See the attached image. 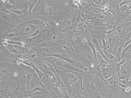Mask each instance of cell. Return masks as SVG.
<instances>
[{"label":"cell","instance_id":"obj_34","mask_svg":"<svg viewBox=\"0 0 131 98\" xmlns=\"http://www.w3.org/2000/svg\"><path fill=\"white\" fill-rule=\"evenodd\" d=\"M92 15L95 16H96L97 18L103 20H106L107 21V20L108 19L107 16L102 13H98L97 14Z\"/></svg>","mask_w":131,"mask_h":98},{"label":"cell","instance_id":"obj_18","mask_svg":"<svg viewBox=\"0 0 131 98\" xmlns=\"http://www.w3.org/2000/svg\"><path fill=\"white\" fill-rule=\"evenodd\" d=\"M87 4L88 5L87 6L82 7L80 10H81L85 14L91 15L101 13L99 7H95L93 6L90 2V0H89Z\"/></svg>","mask_w":131,"mask_h":98},{"label":"cell","instance_id":"obj_21","mask_svg":"<svg viewBox=\"0 0 131 98\" xmlns=\"http://www.w3.org/2000/svg\"><path fill=\"white\" fill-rule=\"evenodd\" d=\"M116 77L120 80H126L130 84L131 83V74L129 73L123 66H121Z\"/></svg>","mask_w":131,"mask_h":98},{"label":"cell","instance_id":"obj_22","mask_svg":"<svg viewBox=\"0 0 131 98\" xmlns=\"http://www.w3.org/2000/svg\"><path fill=\"white\" fill-rule=\"evenodd\" d=\"M21 62L24 65H28L32 67L37 72L38 74L40 79H41L42 76L44 75V74L39 70L38 68V66L35 63L29 62L27 61H24L21 60Z\"/></svg>","mask_w":131,"mask_h":98},{"label":"cell","instance_id":"obj_41","mask_svg":"<svg viewBox=\"0 0 131 98\" xmlns=\"http://www.w3.org/2000/svg\"><path fill=\"white\" fill-rule=\"evenodd\" d=\"M10 10L12 11L14 13H15L16 14H21V12H20V11H18L13 10Z\"/></svg>","mask_w":131,"mask_h":98},{"label":"cell","instance_id":"obj_13","mask_svg":"<svg viewBox=\"0 0 131 98\" xmlns=\"http://www.w3.org/2000/svg\"><path fill=\"white\" fill-rule=\"evenodd\" d=\"M114 29L108 36V45L107 51L109 52H111L113 49L119 44L121 40V37L114 34Z\"/></svg>","mask_w":131,"mask_h":98},{"label":"cell","instance_id":"obj_7","mask_svg":"<svg viewBox=\"0 0 131 98\" xmlns=\"http://www.w3.org/2000/svg\"><path fill=\"white\" fill-rule=\"evenodd\" d=\"M48 61L54 68L61 70H69L78 71L81 73L83 72V70H80L75 68L68 62L61 59L53 56H50L47 59H45Z\"/></svg>","mask_w":131,"mask_h":98},{"label":"cell","instance_id":"obj_42","mask_svg":"<svg viewBox=\"0 0 131 98\" xmlns=\"http://www.w3.org/2000/svg\"><path fill=\"white\" fill-rule=\"evenodd\" d=\"M37 98H46V96H44L43 95H40L39 93L38 94Z\"/></svg>","mask_w":131,"mask_h":98},{"label":"cell","instance_id":"obj_29","mask_svg":"<svg viewBox=\"0 0 131 98\" xmlns=\"http://www.w3.org/2000/svg\"><path fill=\"white\" fill-rule=\"evenodd\" d=\"M42 78V80H41L40 81L43 82L45 83V86L49 91L50 89L53 88V84L50 80L47 77H43Z\"/></svg>","mask_w":131,"mask_h":98},{"label":"cell","instance_id":"obj_8","mask_svg":"<svg viewBox=\"0 0 131 98\" xmlns=\"http://www.w3.org/2000/svg\"><path fill=\"white\" fill-rule=\"evenodd\" d=\"M96 55L97 63L100 68L102 77L104 79H106L112 76L114 70L112 66L103 59L100 53L97 50Z\"/></svg>","mask_w":131,"mask_h":98},{"label":"cell","instance_id":"obj_23","mask_svg":"<svg viewBox=\"0 0 131 98\" xmlns=\"http://www.w3.org/2000/svg\"><path fill=\"white\" fill-rule=\"evenodd\" d=\"M102 51L105 53V56L110 62L111 65L112 63L115 62L116 60V53L115 51L113 50L110 52L105 51L102 50Z\"/></svg>","mask_w":131,"mask_h":98},{"label":"cell","instance_id":"obj_30","mask_svg":"<svg viewBox=\"0 0 131 98\" xmlns=\"http://www.w3.org/2000/svg\"><path fill=\"white\" fill-rule=\"evenodd\" d=\"M123 98H131V83L125 88Z\"/></svg>","mask_w":131,"mask_h":98},{"label":"cell","instance_id":"obj_44","mask_svg":"<svg viewBox=\"0 0 131 98\" xmlns=\"http://www.w3.org/2000/svg\"><path fill=\"white\" fill-rule=\"evenodd\" d=\"M3 95H4V94H1V95H0V98H6V97L4 98V97Z\"/></svg>","mask_w":131,"mask_h":98},{"label":"cell","instance_id":"obj_19","mask_svg":"<svg viewBox=\"0 0 131 98\" xmlns=\"http://www.w3.org/2000/svg\"><path fill=\"white\" fill-rule=\"evenodd\" d=\"M131 38V20L125 23L121 36V40Z\"/></svg>","mask_w":131,"mask_h":98},{"label":"cell","instance_id":"obj_28","mask_svg":"<svg viewBox=\"0 0 131 98\" xmlns=\"http://www.w3.org/2000/svg\"><path fill=\"white\" fill-rule=\"evenodd\" d=\"M25 75L24 76L25 85V86L26 89H29V85L31 79L33 76L34 75H32V74L30 72H25Z\"/></svg>","mask_w":131,"mask_h":98},{"label":"cell","instance_id":"obj_9","mask_svg":"<svg viewBox=\"0 0 131 98\" xmlns=\"http://www.w3.org/2000/svg\"><path fill=\"white\" fill-rule=\"evenodd\" d=\"M77 6H76L74 7L71 5L72 9L71 12L67 15L62 24L59 28L61 32L63 33L65 32L70 29L71 27L74 23L77 14L78 12L77 10Z\"/></svg>","mask_w":131,"mask_h":98},{"label":"cell","instance_id":"obj_31","mask_svg":"<svg viewBox=\"0 0 131 98\" xmlns=\"http://www.w3.org/2000/svg\"><path fill=\"white\" fill-rule=\"evenodd\" d=\"M123 65L128 72L131 74V59L126 60Z\"/></svg>","mask_w":131,"mask_h":98},{"label":"cell","instance_id":"obj_20","mask_svg":"<svg viewBox=\"0 0 131 98\" xmlns=\"http://www.w3.org/2000/svg\"><path fill=\"white\" fill-rule=\"evenodd\" d=\"M129 40L128 39L124 40H121L118 45L113 49V50L115 51L116 53V60L115 63H118L121 60V55L123 47L124 44Z\"/></svg>","mask_w":131,"mask_h":98},{"label":"cell","instance_id":"obj_38","mask_svg":"<svg viewBox=\"0 0 131 98\" xmlns=\"http://www.w3.org/2000/svg\"><path fill=\"white\" fill-rule=\"evenodd\" d=\"M123 58L126 60L128 59H131V49L125 55Z\"/></svg>","mask_w":131,"mask_h":98},{"label":"cell","instance_id":"obj_36","mask_svg":"<svg viewBox=\"0 0 131 98\" xmlns=\"http://www.w3.org/2000/svg\"><path fill=\"white\" fill-rule=\"evenodd\" d=\"M81 1L80 0H73L72 1V2L76 6H79L80 10L81 9L82 7L81 5Z\"/></svg>","mask_w":131,"mask_h":98},{"label":"cell","instance_id":"obj_4","mask_svg":"<svg viewBox=\"0 0 131 98\" xmlns=\"http://www.w3.org/2000/svg\"><path fill=\"white\" fill-rule=\"evenodd\" d=\"M54 69L67 90L68 93L70 97V93L74 87L80 81L82 80L81 75L76 71Z\"/></svg>","mask_w":131,"mask_h":98},{"label":"cell","instance_id":"obj_39","mask_svg":"<svg viewBox=\"0 0 131 98\" xmlns=\"http://www.w3.org/2000/svg\"><path fill=\"white\" fill-rule=\"evenodd\" d=\"M131 20V14L129 16H128L123 21L120 23H125L128 22Z\"/></svg>","mask_w":131,"mask_h":98},{"label":"cell","instance_id":"obj_2","mask_svg":"<svg viewBox=\"0 0 131 98\" xmlns=\"http://www.w3.org/2000/svg\"><path fill=\"white\" fill-rule=\"evenodd\" d=\"M75 48V54L77 58L82 59L83 65L89 70V73L95 77L101 74L100 66L94 58L91 47L82 41Z\"/></svg>","mask_w":131,"mask_h":98},{"label":"cell","instance_id":"obj_33","mask_svg":"<svg viewBox=\"0 0 131 98\" xmlns=\"http://www.w3.org/2000/svg\"><path fill=\"white\" fill-rule=\"evenodd\" d=\"M131 9V5L127 6L126 4L123 5L119 7L120 12L122 14L126 11L127 14H128Z\"/></svg>","mask_w":131,"mask_h":98},{"label":"cell","instance_id":"obj_26","mask_svg":"<svg viewBox=\"0 0 131 98\" xmlns=\"http://www.w3.org/2000/svg\"><path fill=\"white\" fill-rule=\"evenodd\" d=\"M92 5L95 7H102L108 3L109 0H90Z\"/></svg>","mask_w":131,"mask_h":98},{"label":"cell","instance_id":"obj_6","mask_svg":"<svg viewBox=\"0 0 131 98\" xmlns=\"http://www.w3.org/2000/svg\"><path fill=\"white\" fill-rule=\"evenodd\" d=\"M73 34L69 35L65 40L60 39L59 41L60 45L57 47H54L56 49L57 53L59 54L68 55L70 54L77 57L75 54V51L73 48L72 43V37Z\"/></svg>","mask_w":131,"mask_h":98},{"label":"cell","instance_id":"obj_14","mask_svg":"<svg viewBox=\"0 0 131 98\" xmlns=\"http://www.w3.org/2000/svg\"><path fill=\"white\" fill-rule=\"evenodd\" d=\"M98 42L100 48H102L104 51H107V47L108 45V36L104 32L100 30L98 36Z\"/></svg>","mask_w":131,"mask_h":98},{"label":"cell","instance_id":"obj_3","mask_svg":"<svg viewBox=\"0 0 131 98\" xmlns=\"http://www.w3.org/2000/svg\"><path fill=\"white\" fill-rule=\"evenodd\" d=\"M122 0H109L108 3L101 8L102 13L107 17V21L112 24H115L116 22L120 23L128 16L125 15L120 12L119 5Z\"/></svg>","mask_w":131,"mask_h":98},{"label":"cell","instance_id":"obj_10","mask_svg":"<svg viewBox=\"0 0 131 98\" xmlns=\"http://www.w3.org/2000/svg\"><path fill=\"white\" fill-rule=\"evenodd\" d=\"M0 73L1 79L8 80L12 79L15 80L16 82L17 81L18 77L20 75L25 74V72L21 74H18L14 72L8 67L4 65L1 62H0Z\"/></svg>","mask_w":131,"mask_h":98},{"label":"cell","instance_id":"obj_47","mask_svg":"<svg viewBox=\"0 0 131 98\" xmlns=\"http://www.w3.org/2000/svg\"><path fill=\"white\" fill-rule=\"evenodd\" d=\"M113 98H115L113 96Z\"/></svg>","mask_w":131,"mask_h":98},{"label":"cell","instance_id":"obj_32","mask_svg":"<svg viewBox=\"0 0 131 98\" xmlns=\"http://www.w3.org/2000/svg\"><path fill=\"white\" fill-rule=\"evenodd\" d=\"M131 49V43L128 44L125 48L122 49L121 55V60L123 59L125 55Z\"/></svg>","mask_w":131,"mask_h":98},{"label":"cell","instance_id":"obj_25","mask_svg":"<svg viewBox=\"0 0 131 98\" xmlns=\"http://www.w3.org/2000/svg\"><path fill=\"white\" fill-rule=\"evenodd\" d=\"M83 38V37L82 35L81 36H77L73 34L72 39L73 47H78L82 42Z\"/></svg>","mask_w":131,"mask_h":98},{"label":"cell","instance_id":"obj_27","mask_svg":"<svg viewBox=\"0 0 131 98\" xmlns=\"http://www.w3.org/2000/svg\"><path fill=\"white\" fill-rule=\"evenodd\" d=\"M104 81L110 85L112 86L117 85V82L115 75V73L114 70L112 76L109 78L105 79H102Z\"/></svg>","mask_w":131,"mask_h":98},{"label":"cell","instance_id":"obj_24","mask_svg":"<svg viewBox=\"0 0 131 98\" xmlns=\"http://www.w3.org/2000/svg\"><path fill=\"white\" fill-rule=\"evenodd\" d=\"M125 24V23H120L118 22H116L115 25L112 28L114 30V33L115 35L121 37Z\"/></svg>","mask_w":131,"mask_h":98},{"label":"cell","instance_id":"obj_11","mask_svg":"<svg viewBox=\"0 0 131 98\" xmlns=\"http://www.w3.org/2000/svg\"><path fill=\"white\" fill-rule=\"evenodd\" d=\"M17 86L15 90L12 93L8 92V96L10 98H23L24 97L29 96L26 92V89L24 85L21 87L18 81L16 82Z\"/></svg>","mask_w":131,"mask_h":98},{"label":"cell","instance_id":"obj_1","mask_svg":"<svg viewBox=\"0 0 131 98\" xmlns=\"http://www.w3.org/2000/svg\"><path fill=\"white\" fill-rule=\"evenodd\" d=\"M83 80L82 98H111L112 94L107 85L98 76L87 75Z\"/></svg>","mask_w":131,"mask_h":98},{"label":"cell","instance_id":"obj_16","mask_svg":"<svg viewBox=\"0 0 131 98\" xmlns=\"http://www.w3.org/2000/svg\"><path fill=\"white\" fill-rule=\"evenodd\" d=\"M89 32L90 40L91 42L96 50L101 55L103 54L102 50L100 48L98 40V36L99 33V31H91L90 29H87Z\"/></svg>","mask_w":131,"mask_h":98},{"label":"cell","instance_id":"obj_15","mask_svg":"<svg viewBox=\"0 0 131 98\" xmlns=\"http://www.w3.org/2000/svg\"><path fill=\"white\" fill-rule=\"evenodd\" d=\"M105 83L107 86L110 92L115 98H123V94L125 92L124 89L118 85L112 86L107 83Z\"/></svg>","mask_w":131,"mask_h":98},{"label":"cell","instance_id":"obj_45","mask_svg":"<svg viewBox=\"0 0 131 98\" xmlns=\"http://www.w3.org/2000/svg\"><path fill=\"white\" fill-rule=\"evenodd\" d=\"M130 14H131V9L129 10V13L128 14H127L129 15Z\"/></svg>","mask_w":131,"mask_h":98},{"label":"cell","instance_id":"obj_35","mask_svg":"<svg viewBox=\"0 0 131 98\" xmlns=\"http://www.w3.org/2000/svg\"><path fill=\"white\" fill-rule=\"evenodd\" d=\"M37 1H29L28 2L29 5V11L28 12L30 14H31V11L35 5Z\"/></svg>","mask_w":131,"mask_h":98},{"label":"cell","instance_id":"obj_46","mask_svg":"<svg viewBox=\"0 0 131 98\" xmlns=\"http://www.w3.org/2000/svg\"><path fill=\"white\" fill-rule=\"evenodd\" d=\"M5 96L6 98H9V97L7 96L6 95H5Z\"/></svg>","mask_w":131,"mask_h":98},{"label":"cell","instance_id":"obj_40","mask_svg":"<svg viewBox=\"0 0 131 98\" xmlns=\"http://www.w3.org/2000/svg\"><path fill=\"white\" fill-rule=\"evenodd\" d=\"M131 43V38L128 41L126 42L124 44L122 49L125 48L127 45Z\"/></svg>","mask_w":131,"mask_h":98},{"label":"cell","instance_id":"obj_5","mask_svg":"<svg viewBox=\"0 0 131 98\" xmlns=\"http://www.w3.org/2000/svg\"><path fill=\"white\" fill-rule=\"evenodd\" d=\"M81 20L84 24L86 28H94L102 30L104 32L106 30L113 29L111 25H110L108 21L97 18L95 16L85 14L81 11Z\"/></svg>","mask_w":131,"mask_h":98},{"label":"cell","instance_id":"obj_37","mask_svg":"<svg viewBox=\"0 0 131 98\" xmlns=\"http://www.w3.org/2000/svg\"><path fill=\"white\" fill-rule=\"evenodd\" d=\"M131 2V0L122 1L119 5V7L122 5L126 4L129 5V3Z\"/></svg>","mask_w":131,"mask_h":98},{"label":"cell","instance_id":"obj_17","mask_svg":"<svg viewBox=\"0 0 131 98\" xmlns=\"http://www.w3.org/2000/svg\"><path fill=\"white\" fill-rule=\"evenodd\" d=\"M36 84L33 85L31 90H26V92L29 96H31V94L34 92L37 91H41L44 92L46 94H47L49 91L40 81H35Z\"/></svg>","mask_w":131,"mask_h":98},{"label":"cell","instance_id":"obj_12","mask_svg":"<svg viewBox=\"0 0 131 98\" xmlns=\"http://www.w3.org/2000/svg\"><path fill=\"white\" fill-rule=\"evenodd\" d=\"M73 29V31L67 35L66 37L67 38L69 35L74 33L77 36H81L87 29L84 23L82 21H76L71 27L70 29Z\"/></svg>","mask_w":131,"mask_h":98},{"label":"cell","instance_id":"obj_43","mask_svg":"<svg viewBox=\"0 0 131 98\" xmlns=\"http://www.w3.org/2000/svg\"><path fill=\"white\" fill-rule=\"evenodd\" d=\"M38 97V95H37L36 96H30V97L28 98H37Z\"/></svg>","mask_w":131,"mask_h":98}]
</instances>
